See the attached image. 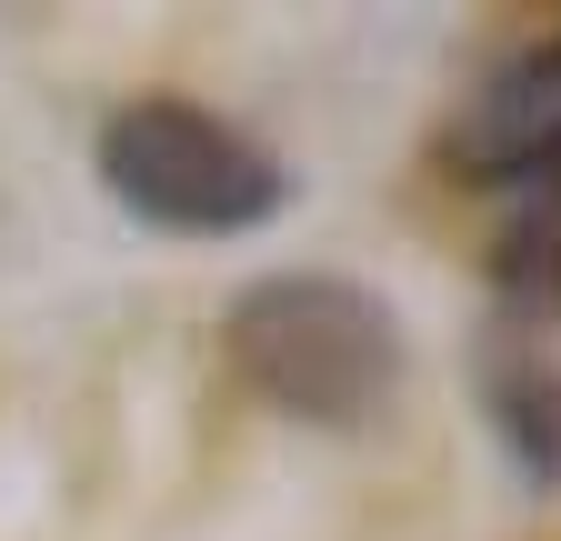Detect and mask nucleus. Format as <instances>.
<instances>
[{
	"label": "nucleus",
	"mask_w": 561,
	"mask_h": 541,
	"mask_svg": "<svg viewBox=\"0 0 561 541\" xmlns=\"http://www.w3.org/2000/svg\"><path fill=\"white\" fill-rule=\"evenodd\" d=\"M231 371L291 422L362 431L401 391V321L331 270H271L231 301Z\"/></svg>",
	"instance_id": "obj_1"
},
{
	"label": "nucleus",
	"mask_w": 561,
	"mask_h": 541,
	"mask_svg": "<svg viewBox=\"0 0 561 541\" xmlns=\"http://www.w3.org/2000/svg\"><path fill=\"white\" fill-rule=\"evenodd\" d=\"M101 181L151 231H261L280 211V161L201 101H130L101 130Z\"/></svg>",
	"instance_id": "obj_2"
},
{
	"label": "nucleus",
	"mask_w": 561,
	"mask_h": 541,
	"mask_svg": "<svg viewBox=\"0 0 561 541\" xmlns=\"http://www.w3.org/2000/svg\"><path fill=\"white\" fill-rule=\"evenodd\" d=\"M451 161L471 181H512V191L561 181V41L502 60V71L481 81V101L451 130Z\"/></svg>",
	"instance_id": "obj_3"
},
{
	"label": "nucleus",
	"mask_w": 561,
	"mask_h": 541,
	"mask_svg": "<svg viewBox=\"0 0 561 541\" xmlns=\"http://www.w3.org/2000/svg\"><path fill=\"white\" fill-rule=\"evenodd\" d=\"M491 422H502L531 482H561V361L541 371V321L491 352Z\"/></svg>",
	"instance_id": "obj_4"
},
{
	"label": "nucleus",
	"mask_w": 561,
	"mask_h": 541,
	"mask_svg": "<svg viewBox=\"0 0 561 541\" xmlns=\"http://www.w3.org/2000/svg\"><path fill=\"white\" fill-rule=\"evenodd\" d=\"M502 291H512L531 321L561 311V181L522 191V211L502 221Z\"/></svg>",
	"instance_id": "obj_5"
}]
</instances>
